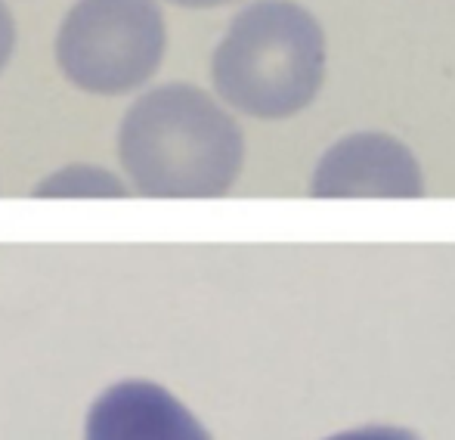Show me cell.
<instances>
[{
  "instance_id": "9",
  "label": "cell",
  "mask_w": 455,
  "mask_h": 440,
  "mask_svg": "<svg viewBox=\"0 0 455 440\" xmlns=\"http://www.w3.org/2000/svg\"><path fill=\"white\" fill-rule=\"evenodd\" d=\"M177 6H192V10H211V6H223V4H233V0H171Z\"/></svg>"
},
{
  "instance_id": "1",
  "label": "cell",
  "mask_w": 455,
  "mask_h": 440,
  "mask_svg": "<svg viewBox=\"0 0 455 440\" xmlns=\"http://www.w3.org/2000/svg\"><path fill=\"white\" fill-rule=\"evenodd\" d=\"M118 156L140 196L214 199L239 177L245 140L214 97L192 84H162L127 109Z\"/></svg>"
},
{
  "instance_id": "8",
  "label": "cell",
  "mask_w": 455,
  "mask_h": 440,
  "mask_svg": "<svg viewBox=\"0 0 455 440\" xmlns=\"http://www.w3.org/2000/svg\"><path fill=\"white\" fill-rule=\"evenodd\" d=\"M12 44H16V28H12V16L4 4H0V72L6 68L12 56Z\"/></svg>"
},
{
  "instance_id": "5",
  "label": "cell",
  "mask_w": 455,
  "mask_h": 440,
  "mask_svg": "<svg viewBox=\"0 0 455 440\" xmlns=\"http://www.w3.org/2000/svg\"><path fill=\"white\" fill-rule=\"evenodd\" d=\"M87 440H211L198 419L162 385L118 381L87 412Z\"/></svg>"
},
{
  "instance_id": "7",
  "label": "cell",
  "mask_w": 455,
  "mask_h": 440,
  "mask_svg": "<svg viewBox=\"0 0 455 440\" xmlns=\"http://www.w3.org/2000/svg\"><path fill=\"white\" fill-rule=\"evenodd\" d=\"M329 440H421L415 431L406 428H387V425H371V428H356V431H344Z\"/></svg>"
},
{
  "instance_id": "4",
  "label": "cell",
  "mask_w": 455,
  "mask_h": 440,
  "mask_svg": "<svg viewBox=\"0 0 455 440\" xmlns=\"http://www.w3.org/2000/svg\"><path fill=\"white\" fill-rule=\"evenodd\" d=\"M313 196H394L425 193L415 156L387 133H354L323 156L313 177Z\"/></svg>"
},
{
  "instance_id": "2",
  "label": "cell",
  "mask_w": 455,
  "mask_h": 440,
  "mask_svg": "<svg viewBox=\"0 0 455 440\" xmlns=\"http://www.w3.org/2000/svg\"><path fill=\"white\" fill-rule=\"evenodd\" d=\"M211 78L233 109L288 118L316 100L325 81V35L291 0H258L233 19L214 50Z\"/></svg>"
},
{
  "instance_id": "6",
  "label": "cell",
  "mask_w": 455,
  "mask_h": 440,
  "mask_svg": "<svg viewBox=\"0 0 455 440\" xmlns=\"http://www.w3.org/2000/svg\"><path fill=\"white\" fill-rule=\"evenodd\" d=\"M35 196L37 199H75V196H84V199H124L127 187L102 168L72 164V168H62L60 174L37 183Z\"/></svg>"
},
{
  "instance_id": "3",
  "label": "cell",
  "mask_w": 455,
  "mask_h": 440,
  "mask_svg": "<svg viewBox=\"0 0 455 440\" xmlns=\"http://www.w3.org/2000/svg\"><path fill=\"white\" fill-rule=\"evenodd\" d=\"M164 44L156 0H78L56 35V62L75 87L115 97L156 75Z\"/></svg>"
}]
</instances>
